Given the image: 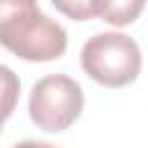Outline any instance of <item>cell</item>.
Here are the masks:
<instances>
[{
  "label": "cell",
  "mask_w": 148,
  "mask_h": 148,
  "mask_svg": "<svg viewBox=\"0 0 148 148\" xmlns=\"http://www.w3.org/2000/svg\"><path fill=\"white\" fill-rule=\"evenodd\" d=\"M0 46L21 60L49 62L67 51V32L37 0H0Z\"/></svg>",
  "instance_id": "cell-1"
},
{
  "label": "cell",
  "mask_w": 148,
  "mask_h": 148,
  "mask_svg": "<svg viewBox=\"0 0 148 148\" xmlns=\"http://www.w3.org/2000/svg\"><path fill=\"white\" fill-rule=\"evenodd\" d=\"M83 72L104 88L130 86L141 72V51L125 32H99L81 49Z\"/></svg>",
  "instance_id": "cell-2"
},
{
  "label": "cell",
  "mask_w": 148,
  "mask_h": 148,
  "mask_svg": "<svg viewBox=\"0 0 148 148\" xmlns=\"http://www.w3.org/2000/svg\"><path fill=\"white\" fill-rule=\"evenodd\" d=\"M28 111L39 130L65 132L76 123V118L83 111V90L72 76H44L30 90Z\"/></svg>",
  "instance_id": "cell-3"
},
{
  "label": "cell",
  "mask_w": 148,
  "mask_h": 148,
  "mask_svg": "<svg viewBox=\"0 0 148 148\" xmlns=\"http://www.w3.org/2000/svg\"><path fill=\"white\" fill-rule=\"evenodd\" d=\"M146 0H95V16L111 25H130L143 12Z\"/></svg>",
  "instance_id": "cell-4"
},
{
  "label": "cell",
  "mask_w": 148,
  "mask_h": 148,
  "mask_svg": "<svg viewBox=\"0 0 148 148\" xmlns=\"http://www.w3.org/2000/svg\"><path fill=\"white\" fill-rule=\"evenodd\" d=\"M18 92H21L18 76L9 67L0 65V130H2V123L14 113L16 102H18Z\"/></svg>",
  "instance_id": "cell-5"
},
{
  "label": "cell",
  "mask_w": 148,
  "mask_h": 148,
  "mask_svg": "<svg viewBox=\"0 0 148 148\" xmlns=\"http://www.w3.org/2000/svg\"><path fill=\"white\" fill-rule=\"evenodd\" d=\"M53 7L72 21H88L95 16V0H51Z\"/></svg>",
  "instance_id": "cell-6"
},
{
  "label": "cell",
  "mask_w": 148,
  "mask_h": 148,
  "mask_svg": "<svg viewBox=\"0 0 148 148\" xmlns=\"http://www.w3.org/2000/svg\"><path fill=\"white\" fill-rule=\"evenodd\" d=\"M12 148H56L53 143H46V141H21Z\"/></svg>",
  "instance_id": "cell-7"
}]
</instances>
